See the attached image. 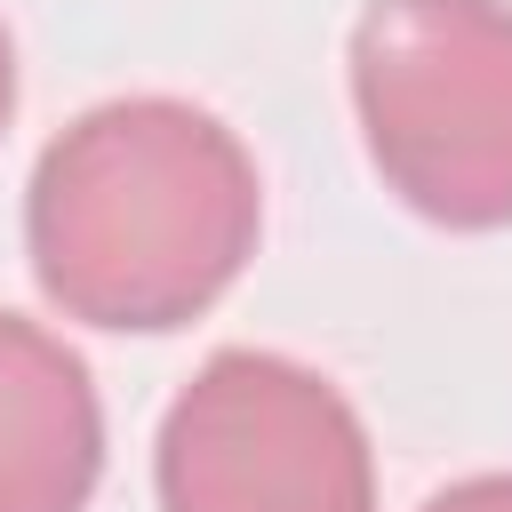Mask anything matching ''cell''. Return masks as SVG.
Instances as JSON below:
<instances>
[{
    "label": "cell",
    "mask_w": 512,
    "mask_h": 512,
    "mask_svg": "<svg viewBox=\"0 0 512 512\" xmlns=\"http://www.w3.org/2000/svg\"><path fill=\"white\" fill-rule=\"evenodd\" d=\"M104 480V408L88 360L24 312H0V512H88Z\"/></svg>",
    "instance_id": "277c9868"
},
{
    "label": "cell",
    "mask_w": 512,
    "mask_h": 512,
    "mask_svg": "<svg viewBox=\"0 0 512 512\" xmlns=\"http://www.w3.org/2000/svg\"><path fill=\"white\" fill-rule=\"evenodd\" d=\"M160 512H376L360 408L288 352H208L152 448Z\"/></svg>",
    "instance_id": "3957f363"
},
{
    "label": "cell",
    "mask_w": 512,
    "mask_h": 512,
    "mask_svg": "<svg viewBox=\"0 0 512 512\" xmlns=\"http://www.w3.org/2000/svg\"><path fill=\"white\" fill-rule=\"evenodd\" d=\"M424 512H512V472H472V480L440 488Z\"/></svg>",
    "instance_id": "5b68a950"
},
{
    "label": "cell",
    "mask_w": 512,
    "mask_h": 512,
    "mask_svg": "<svg viewBox=\"0 0 512 512\" xmlns=\"http://www.w3.org/2000/svg\"><path fill=\"white\" fill-rule=\"evenodd\" d=\"M16 112V48H8V24H0V128Z\"/></svg>",
    "instance_id": "8992f818"
},
{
    "label": "cell",
    "mask_w": 512,
    "mask_h": 512,
    "mask_svg": "<svg viewBox=\"0 0 512 512\" xmlns=\"http://www.w3.org/2000/svg\"><path fill=\"white\" fill-rule=\"evenodd\" d=\"M264 184L248 144L184 96H112L32 168L24 248L64 320L184 328L256 256Z\"/></svg>",
    "instance_id": "6da1fadb"
},
{
    "label": "cell",
    "mask_w": 512,
    "mask_h": 512,
    "mask_svg": "<svg viewBox=\"0 0 512 512\" xmlns=\"http://www.w3.org/2000/svg\"><path fill=\"white\" fill-rule=\"evenodd\" d=\"M352 112L384 192L448 232L512 224V8L368 0L352 24Z\"/></svg>",
    "instance_id": "7a4b0ae2"
}]
</instances>
